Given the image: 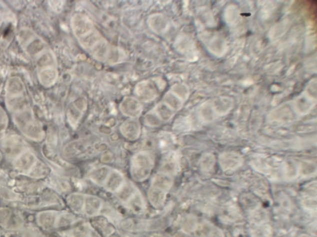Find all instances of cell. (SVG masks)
<instances>
[{"mask_svg": "<svg viewBox=\"0 0 317 237\" xmlns=\"http://www.w3.org/2000/svg\"><path fill=\"white\" fill-rule=\"evenodd\" d=\"M124 184V177L118 171H113L109 174L105 183L106 190L112 192H116Z\"/></svg>", "mask_w": 317, "mask_h": 237, "instance_id": "4", "label": "cell"}, {"mask_svg": "<svg viewBox=\"0 0 317 237\" xmlns=\"http://www.w3.org/2000/svg\"><path fill=\"white\" fill-rule=\"evenodd\" d=\"M49 172L50 170L46 164L37 160L28 172V176L34 178H42L48 175Z\"/></svg>", "mask_w": 317, "mask_h": 237, "instance_id": "12", "label": "cell"}, {"mask_svg": "<svg viewBox=\"0 0 317 237\" xmlns=\"http://www.w3.org/2000/svg\"><path fill=\"white\" fill-rule=\"evenodd\" d=\"M23 225V220L20 214L8 208L0 209V226L7 230H17Z\"/></svg>", "mask_w": 317, "mask_h": 237, "instance_id": "2", "label": "cell"}, {"mask_svg": "<svg viewBox=\"0 0 317 237\" xmlns=\"http://www.w3.org/2000/svg\"><path fill=\"white\" fill-rule=\"evenodd\" d=\"M0 237H1V233H0Z\"/></svg>", "mask_w": 317, "mask_h": 237, "instance_id": "19", "label": "cell"}, {"mask_svg": "<svg viewBox=\"0 0 317 237\" xmlns=\"http://www.w3.org/2000/svg\"><path fill=\"white\" fill-rule=\"evenodd\" d=\"M110 173V168H106V166H101V168L94 169L90 173L89 176L90 178L94 183L103 184H105Z\"/></svg>", "mask_w": 317, "mask_h": 237, "instance_id": "10", "label": "cell"}, {"mask_svg": "<svg viewBox=\"0 0 317 237\" xmlns=\"http://www.w3.org/2000/svg\"><path fill=\"white\" fill-rule=\"evenodd\" d=\"M118 198L124 202H128L129 200L134 196L136 191L134 187L130 184L124 183L118 192Z\"/></svg>", "mask_w": 317, "mask_h": 237, "instance_id": "13", "label": "cell"}, {"mask_svg": "<svg viewBox=\"0 0 317 237\" xmlns=\"http://www.w3.org/2000/svg\"><path fill=\"white\" fill-rule=\"evenodd\" d=\"M128 206L135 213H142L144 209V203L141 195L136 192L134 196L129 200Z\"/></svg>", "mask_w": 317, "mask_h": 237, "instance_id": "15", "label": "cell"}, {"mask_svg": "<svg viewBox=\"0 0 317 237\" xmlns=\"http://www.w3.org/2000/svg\"><path fill=\"white\" fill-rule=\"evenodd\" d=\"M72 216L70 214H63L57 218L56 226H68L72 222Z\"/></svg>", "mask_w": 317, "mask_h": 237, "instance_id": "16", "label": "cell"}, {"mask_svg": "<svg viewBox=\"0 0 317 237\" xmlns=\"http://www.w3.org/2000/svg\"><path fill=\"white\" fill-rule=\"evenodd\" d=\"M112 158V156L110 153H105L101 157V160L104 162H110Z\"/></svg>", "mask_w": 317, "mask_h": 237, "instance_id": "17", "label": "cell"}, {"mask_svg": "<svg viewBox=\"0 0 317 237\" xmlns=\"http://www.w3.org/2000/svg\"><path fill=\"white\" fill-rule=\"evenodd\" d=\"M57 218H58L56 212H42L38 214V222L42 228L46 230H49L56 226Z\"/></svg>", "mask_w": 317, "mask_h": 237, "instance_id": "6", "label": "cell"}, {"mask_svg": "<svg viewBox=\"0 0 317 237\" xmlns=\"http://www.w3.org/2000/svg\"><path fill=\"white\" fill-rule=\"evenodd\" d=\"M102 202L98 197L89 196L85 198L84 212L88 216L97 215L102 209Z\"/></svg>", "mask_w": 317, "mask_h": 237, "instance_id": "5", "label": "cell"}, {"mask_svg": "<svg viewBox=\"0 0 317 237\" xmlns=\"http://www.w3.org/2000/svg\"><path fill=\"white\" fill-rule=\"evenodd\" d=\"M67 202L69 206L74 212L80 213L84 212L85 198L82 194H72L68 198Z\"/></svg>", "mask_w": 317, "mask_h": 237, "instance_id": "11", "label": "cell"}, {"mask_svg": "<svg viewBox=\"0 0 317 237\" xmlns=\"http://www.w3.org/2000/svg\"><path fill=\"white\" fill-rule=\"evenodd\" d=\"M36 161L37 158L34 154L31 152L30 150H26L15 158L14 166L20 172L28 174Z\"/></svg>", "mask_w": 317, "mask_h": 237, "instance_id": "3", "label": "cell"}, {"mask_svg": "<svg viewBox=\"0 0 317 237\" xmlns=\"http://www.w3.org/2000/svg\"><path fill=\"white\" fill-rule=\"evenodd\" d=\"M75 237H100L89 224H82L77 226L74 231Z\"/></svg>", "mask_w": 317, "mask_h": 237, "instance_id": "14", "label": "cell"}, {"mask_svg": "<svg viewBox=\"0 0 317 237\" xmlns=\"http://www.w3.org/2000/svg\"><path fill=\"white\" fill-rule=\"evenodd\" d=\"M2 154H1V153H0V160H2Z\"/></svg>", "mask_w": 317, "mask_h": 237, "instance_id": "18", "label": "cell"}, {"mask_svg": "<svg viewBox=\"0 0 317 237\" xmlns=\"http://www.w3.org/2000/svg\"><path fill=\"white\" fill-rule=\"evenodd\" d=\"M148 198L153 206L160 208L164 204L166 198V192L156 188H150L148 192Z\"/></svg>", "mask_w": 317, "mask_h": 237, "instance_id": "7", "label": "cell"}, {"mask_svg": "<svg viewBox=\"0 0 317 237\" xmlns=\"http://www.w3.org/2000/svg\"><path fill=\"white\" fill-rule=\"evenodd\" d=\"M121 132L128 139L136 140L138 138L140 132L139 124L136 122H127L121 126Z\"/></svg>", "mask_w": 317, "mask_h": 237, "instance_id": "9", "label": "cell"}, {"mask_svg": "<svg viewBox=\"0 0 317 237\" xmlns=\"http://www.w3.org/2000/svg\"><path fill=\"white\" fill-rule=\"evenodd\" d=\"M172 180L170 177L165 173H158L156 175L152 180V187L168 191L172 186Z\"/></svg>", "mask_w": 317, "mask_h": 237, "instance_id": "8", "label": "cell"}, {"mask_svg": "<svg viewBox=\"0 0 317 237\" xmlns=\"http://www.w3.org/2000/svg\"><path fill=\"white\" fill-rule=\"evenodd\" d=\"M153 168V161L149 154L140 152L132 158L131 175L134 180L144 181L150 176Z\"/></svg>", "mask_w": 317, "mask_h": 237, "instance_id": "1", "label": "cell"}]
</instances>
